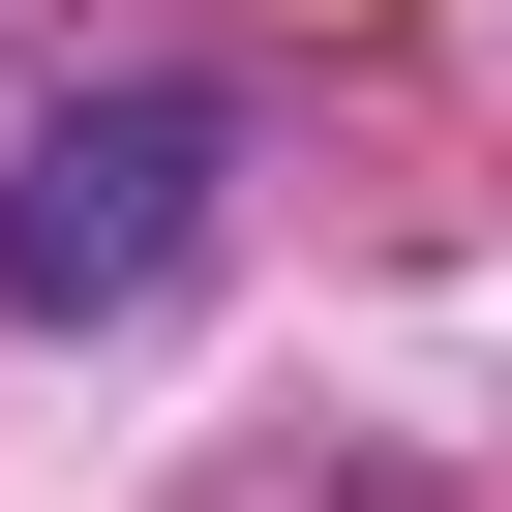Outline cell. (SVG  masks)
<instances>
[{
    "instance_id": "obj_1",
    "label": "cell",
    "mask_w": 512,
    "mask_h": 512,
    "mask_svg": "<svg viewBox=\"0 0 512 512\" xmlns=\"http://www.w3.org/2000/svg\"><path fill=\"white\" fill-rule=\"evenodd\" d=\"M181 211H211V121L181 91H91V121H31V181H0V302H151L181 272Z\"/></svg>"
}]
</instances>
